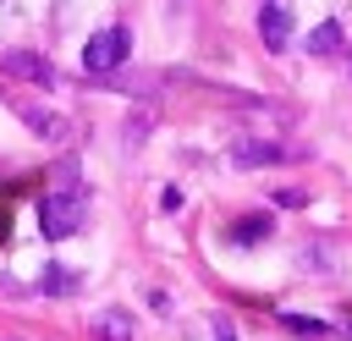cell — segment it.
Returning <instances> with one entry per match:
<instances>
[{
  "label": "cell",
  "instance_id": "2",
  "mask_svg": "<svg viewBox=\"0 0 352 341\" xmlns=\"http://www.w3.org/2000/svg\"><path fill=\"white\" fill-rule=\"evenodd\" d=\"M126 55H132V33H126V28H99V33L88 38V50H82V66H88L94 77H104V72H116Z\"/></svg>",
  "mask_w": 352,
  "mask_h": 341
},
{
  "label": "cell",
  "instance_id": "7",
  "mask_svg": "<svg viewBox=\"0 0 352 341\" xmlns=\"http://www.w3.org/2000/svg\"><path fill=\"white\" fill-rule=\"evenodd\" d=\"M264 236H270V220L264 214H248V220L231 226V242H264Z\"/></svg>",
  "mask_w": 352,
  "mask_h": 341
},
{
  "label": "cell",
  "instance_id": "5",
  "mask_svg": "<svg viewBox=\"0 0 352 341\" xmlns=\"http://www.w3.org/2000/svg\"><path fill=\"white\" fill-rule=\"evenodd\" d=\"M341 22H319L314 33H308V55H319V60H330V55H341Z\"/></svg>",
  "mask_w": 352,
  "mask_h": 341
},
{
  "label": "cell",
  "instance_id": "11",
  "mask_svg": "<svg viewBox=\"0 0 352 341\" xmlns=\"http://www.w3.org/2000/svg\"><path fill=\"white\" fill-rule=\"evenodd\" d=\"M16 110H22V116H28V121H33V126H38V132H50V138H55V132H60V121H50V116H38V110H28V104H16Z\"/></svg>",
  "mask_w": 352,
  "mask_h": 341
},
{
  "label": "cell",
  "instance_id": "6",
  "mask_svg": "<svg viewBox=\"0 0 352 341\" xmlns=\"http://www.w3.org/2000/svg\"><path fill=\"white\" fill-rule=\"evenodd\" d=\"M6 72H11V77H28V82H50V77H55V72H50V66H44L38 55H28V50L6 55Z\"/></svg>",
  "mask_w": 352,
  "mask_h": 341
},
{
  "label": "cell",
  "instance_id": "1",
  "mask_svg": "<svg viewBox=\"0 0 352 341\" xmlns=\"http://www.w3.org/2000/svg\"><path fill=\"white\" fill-rule=\"evenodd\" d=\"M82 214H88L82 187H60V192H50V198L38 204V226H44V236H72V231H82Z\"/></svg>",
  "mask_w": 352,
  "mask_h": 341
},
{
  "label": "cell",
  "instance_id": "4",
  "mask_svg": "<svg viewBox=\"0 0 352 341\" xmlns=\"http://www.w3.org/2000/svg\"><path fill=\"white\" fill-rule=\"evenodd\" d=\"M302 148H286V143H236L231 148V165H280V160H297Z\"/></svg>",
  "mask_w": 352,
  "mask_h": 341
},
{
  "label": "cell",
  "instance_id": "9",
  "mask_svg": "<svg viewBox=\"0 0 352 341\" xmlns=\"http://www.w3.org/2000/svg\"><path fill=\"white\" fill-rule=\"evenodd\" d=\"M286 330H292V336H314V341L330 336V324H324V319H308V314H286Z\"/></svg>",
  "mask_w": 352,
  "mask_h": 341
},
{
  "label": "cell",
  "instance_id": "3",
  "mask_svg": "<svg viewBox=\"0 0 352 341\" xmlns=\"http://www.w3.org/2000/svg\"><path fill=\"white\" fill-rule=\"evenodd\" d=\"M258 33H264L270 50H286V38H292V11H286L280 0H264V11H258Z\"/></svg>",
  "mask_w": 352,
  "mask_h": 341
},
{
  "label": "cell",
  "instance_id": "10",
  "mask_svg": "<svg viewBox=\"0 0 352 341\" xmlns=\"http://www.w3.org/2000/svg\"><path fill=\"white\" fill-rule=\"evenodd\" d=\"M44 275H50V280H44L50 292H77V275H72V270H60V264H55V270H44Z\"/></svg>",
  "mask_w": 352,
  "mask_h": 341
},
{
  "label": "cell",
  "instance_id": "8",
  "mask_svg": "<svg viewBox=\"0 0 352 341\" xmlns=\"http://www.w3.org/2000/svg\"><path fill=\"white\" fill-rule=\"evenodd\" d=\"M99 341H132V324H126V314H99Z\"/></svg>",
  "mask_w": 352,
  "mask_h": 341
}]
</instances>
